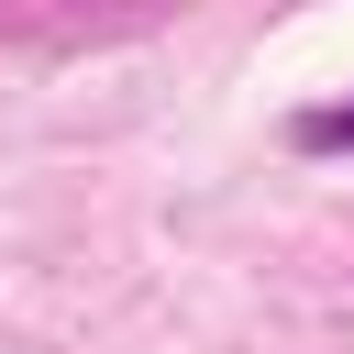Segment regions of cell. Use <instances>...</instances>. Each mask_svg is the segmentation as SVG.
<instances>
[{
    "label": "cell",
    "instance_id": "cell-1",
    "mask_svg": "<svg viewBox=\"0 0 354 354\" xmlns=\"http://www.w3.org/2000/svg\"><path fill=\"white\" fill-rule=\"evenodd\" d=\"M288 144H299V155H354V100H321V111H299V122H288Z\"/></svg>",
    "mask_w": 354,
    "mask_h": 354
}]
</instances>
